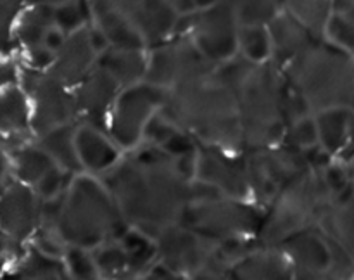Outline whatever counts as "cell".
<instances>
[{"mask_svg":"<svg viewBox=\"0 0 354 280\" xmlns=\"http://www.w3.org/2000/svg\"><path fill=\"white\" fill-rule=\"evenodd\" d=\"M194 165L196 154L175 158L142 142L100 178L128 223L156 237L178 223L194 199Z\"/></svg>","mask_w":354,"mask_h":280,"instance_id":"cell-1","label":"cell"},{"mask_svg":"<svg viewBox=\"0 0 354 280\" xmlns=\"http://www.w3.org/2000/svg\"><path fill=\"white\" fill-rule=\"evenodd\" d=\"M161 113L197 142L244 151L237 99L216 69L168 90Z\"/></svg>","mask_w":354,"mask_h":280,"instance_id":"cell-2","label":"cell"},{"mask_svg":"<svg viewBox=\"0 0 354 280\" xmlns=\"http://www.w3.org/2000/svg\"><path fill=\"white\" fill-rule=\"evenodd\" d=\"M216 73L230 85L237 99L244 151L282 144L286 133L282 71L273 62L252 64L237 54L218 66Z\"/></svg>","mask_w":354,"mask_h":280,"instance_id":"cell-3","label":"cell"},{"mask_svg":"<svg viewBox=\"0 0 354 280\" xmlns=\"http://www.w3.org/2000/svg\"><path fill=\"white\" fill-rule=\"evenodd\" d=\"M128 227L130 223L100 176L85 171L73 176L55 223V234L64 244L93 249L120 239Z\"/></svg>","mask_w":354,"mask_h":280,"instance_id":"cell-4","label":"cell"},{"mask_svg":"<svg viewBox=\"0 0 354 280\" xmlns=\"http://www.w3.org/2000/svg\"><path fill=\"white\" fill-rule=\"evenodd\" d=\"M286 82L303 93L313 111L354 102V54L320 37L282 69Z\"/></svg>","mask_w":354,"mask_h":280,"instance_id":"cell-5","label":"cell"},{"mask_svg":"<svg viewBox=\"0 0 354 280\" xmlns=\"http://www.w3.org/2000/svg\"><path fill=\"white\" fill-rule=\"evenodd\" d=\"M90 17L111 47L151 48L178 31L180 16L166 0H86Z\"/></svg>","mask_w":354,"mask_h":280,"instance_id":"cell-6","label":"cell"},{"mask_svg":"<svg viewBox=\"0 0 354 280\" xmlns=\"http://www.w3.org/2000/svg\"><path fill=\"white\" fill-rule=\"evenodd\" d=\"M334 203L320 173L310 171L283 187L265 206V218L258 232L261 244L280 245L290 235L318 227Z\"/></svg>","mask_w":354,"mask_h":280,"instance_id":"cell-7","label":"cell"},{"mask_svg":"<svg viewBox=\"0 0 354 280\" xmlns=\"http://www.w3.org/2000/svg\"><path fill=\"white\" fill-rule=\"evenodd\" d=\"M265 207L252 199L225 196L194 178V199L185 207L182 223L207 241L258 237Z\"/></svg>","mask_w":354,"mask_h":280,"instance_id":"cell-8","label":"cell"},{"mask_svg":"<svg viewBox=\"0 0 354 280\" xmlns=\"http://www.w3.org/2000/svg\"><path fill=\"white\" fill-rule=\"evenodd\" d=\"M166 97L168 90L147 80L120 90L107 120V133L121 151H133L142 144L149 121L162 109Z\"/></svg>","mask_w":354,"mask_h":280,"instance_id":"cell-9","label":"cell"},{"mask_svg":"<svg viewBox=\"0 0 354 280\" xmlns=\"http://www.w3.org/2000/svg\"><path fill=\"white\" fill-rule=\"evenodd\" d=\"M252 200L263 207L286 185L313 171L306 152L287 144L245 149Z\"/></svg>","mask_w":354,"mask_h":280,"instance_id":"cell-10","label":"cell"},{"mask_svg":"<svg viewBox=\"0 0 354 280\" xmlns=\"http://www.w3.org/2000/svg\"><path fill=\"white\" fill-rule=\"evenodd\" d=\"M294 270V280H318L353 273V259L318 227L306 228L280 244Z\"/></svg>","mask_w":354,"mask_h":280,"instance_id":"cell-11","label":"cell"},{"mask_svg":"<svg viewBox=\"0 0 354 280\" xmlns=\"http://www.w3.org/2000/svg\"><path fill=\"white\" fill-rule=\"evenodd\" d=\"M19 85L26 92L31 104V128L35 137L61 124L78 121L76 116L75 90L52 75L23 64L19 71Z\"/></svg>","mask_w":354,"mask_h":280,"instance_id":"cell-12","label":"cell"},{"mask_svg":"<svg viewBox=\"0 0 354 280\" xmlns=\"http://www.w3.org/2000/svg\"><path fill=\"white\" fill-rule=\"evenodd\" d=\"M216 66L197 48L187 31L178 30L161 44L147 48L145 80L166 90L213 73Z\"/></svg>","mask_w":354,"mask_h":280,"instance_id":"cell-13","label":"cell"},{"mask_svg":"<svg viewBox=\"0 0 354 280\" xmlns=\"http://www.w3.org/2000/svg\"><path fill=\"white\" fill-rule=\"evenodd\" d=\"M178 30L187 31L209 62L220 66L239 54V24L228 0L182 16Z\"/></svg>","mask_w":354,"mask_h":280,"instance_id":"cell-14","label":"cell"},{"mask_svg":"<svg viewBox=\"0 0 354 280\" xmlns=\"http://www.w3.org/2000/svg\"><path fill=\"white\" fill-rule=\"evenodd\" d=\"M194 178L225 196L252 199L245 151L197 142Z\"/></svg>","mask_w":354,"mask_h":280,"instance_id":"cell-15","label":"cell"},{"mask_svg":"<svg viewBox=\"0 0 354 280\" xmlns=\"http://www.w3.org/2000/svg\"><path fill=\"white\" fill-rule=\"evenodd\" d=\"M158 259L166 263L182 279H199L213 252V242L207 241L182 221L162 228L156 235Z\"/></svg>","mask_w":354,"mask_h":280,"instance_id":"cell-16","label":"cell"},{"mask_svg":"<svg viewBox=\"0 0 354 280\" xmlns=\"http://www.w3.org/2000/svg\"><path fill=\"white\" fill-rule=\"evenodd\" d=\"M41 225V199L31 185L9 180L0 196V230L23 249Z\"/></svg>","mask_w":354,"mask_h":280,"instance_id":"cell-17","label":"cell"},{"mask_svg":"<svg viewBox=\"0 0 354 280\" xmlns=\"http://www.w3.org/2000/svg\"><path fill=\"white\" fill-rule=\"evenodd\" d=\"M78 123L92 124L107 131V120L121 85L102 68H95L75 86Z\"/></svg>","mask_w":354,"mask_h":280,"instance_id":"cell-18","label":"cell"},{"mask_svg":"<svg viewBox=\"0 0 354 280\" xmlns=\"http://www.w3.org/2000/svg\"><path fill=\"white\" fill-rule=\"evenodd\" d=\"M75 140L83 171L90 175H106L124 154L106 130H100L92 124H76Z\"/></svg>","mask_w":354,"mask_h":280,"instance_id":"cell-19","label":"cell"},{"mask_svg":"<svg viewBox=\"0 0 354 280\" xmlns=\"http://www.w3.org/2000/svg\"><path fill=\"white\" fill-rule=\"evenodd\" d=\"M268 30L273 48L272 62L280 71L320 38L303 21L286 9L277 14L275 19L268 24Z\"/></svg>","mask_w":354,"mask_h":280,"instance_id":"cell-20","label":"cell"},{"mask_svg":"<svg viewBox=\"0 0 354 280\" xmlns=\"http://www.w3.org/2000/svg\"><path fill=\"white\" fill-rule=\"evenodd\" d=\"M88 26L68 35L64 45L55 52L54 64L48 71L61 82L75 88L97 64V52L90 45Z\"/></svg>","mask_w":354,"mask_h":280,"instance_id":"cell-21","label":"cell"},{"mask_svg":"<svg viewBox=\"0 0 354 280\" xmlns=\"http://www.w3.org/2000/svg\"><path fill=\"white\" fill-rule=\"evenodd\" d=\"M235 280H294V270L280 245L258 242L232 266Z\"/></svg>","mask_w":354,"mask_h":280,"instance_id":"cell-22","label":"cell"},{"mask_svg":"<svg viewBox=\"0 0 354 280\" xmlns=\"http://www.w3.org/2000/svg\"><path fill=\"white\" fill-rule=\"evenodd\" d=\"M0 133L16 144L35 138L31 104L19 83L0 90Z\"/></svg>","mask_w":354,"mask_h":280,"instance_id":"cell-23","label":"cell"},{"mask_svg":"<svg viewBox=\"0 0 354 280\" xmlns=\"http://www.w3.org/2000/svg\"><path fill=\"white\" fill-rule=\"evenodd\" d=\"M97 66L109 73L121 88L145 80L147 73V48L109 47L99 54Z\"/></svg>","mask_w":354,"mask_h":280,"instance_id":"cell-24","label":"cell"},{"mask_svg":"<svg viewBox=\"0 0 354 280\" xmlns=\"http://www.w3.org/2000/svg\"><path fill=\"white\" fill-rule=\"evenodd\" d=\"M144 144L156 145L162 149L168 154L175 158H183V156H192L197 151V140L183 131L178 124L173 123L166 114L159 111L144 131Z\"/></svg>","mask_w":354,"mask_h":280,"instance_id":"cell-25","label":"cell"},{"mask_svg":"<svg viewBox=\"0 0 354 280\" xmlns=\"http://www.w3.org/2000/svg\"><path fill=\"white\" fill-rule=\"evenodd\" d=\"M10 277L30 280H68L64 259L61 256H52L38 249L33 242L24 245V251L17 256Z\"/></svg>","mask_w":354,"mask_h":280,"instance_id":"cell-26","label":"cell"},{"mask_svg":"<svg viewBox=\"0 0 354 280\" xmlns=\"http://www.w3.org/2000/svg\"><path fill=\"white\" fill-rule=\"evenodd\" d=\"M10 166H12L14 180L33 187L52 166L54 159L47 154L44 147L35 138L19 142L9 149Z\"/></svg>","mask_w":354,"mask_h":280,"instance_id":"cell-27","label":"cell"},{"mask_svg":"<svg viewBox=\"0 0 354 280\" xmlns=\"http://www.w3.org/2000/svg\"><path fill=\"white\" fill-rule=\"evenodd\" d=\"M354 109L349 106L327 107L315 113L320 137V147L330 156L339 158L348 144L349 128H351Z\"/></svg>","mask_w":354,"mask_h":280,"instance_id":"cell-28","label":"cell"},{"mask_svg":"<svg viewBox=\"0 0 354 280\" xmlns=\"http://www.w3.org/2000/svg\"><path fill=\"white\" fill-rule=\"evenodd\" d=\"M76 124H78V121L61 124V127H55L52 130L45 131L40 137H35V140L54 159L55 165L61 166L66 171L73 173V175L83 173L82 162H80L78 158V151H76Z\"/></svg>","mask_w":354,"mask_h":280,"instance_id":"cell-29","label":"cell"},{"mask_svg":"<svg viewBox=\"0 0 354 280\" xmlns=\"http://www.w3.org/2000/svg\"><path fill=\"white\" fill-rule=\"evenodd\" d=\"M54 26V6L47 2L26 3L17 17L14 37L23 50L41 45L45 33Z\"/></svg>","mask_w":354,"mask_h":280,"instance_id":"cell-30","label":"cell"},{"mask_svg":"<svg viewBox=\"0 0 354 280\" xmlns=\"http://www.w3.org/2000/svg\"><path fill=\"white\" fill-rule=\"evenodd\" d=\"M120 242L123 244L124 251H127L131 279H144L152 263L158 259L156 237L130 225L120 237Z\"/></svg>","mask_w":354,"mask_h":280,"instance_id":"cell-31","label":"cell"},{"mask_svg":"<svg viewBox=\"0 0 354 280\" xmlns=\"http://www.w3.org/2000/svg\"><path fill=\"white\" fill-rule=\"evenodd\" d=\"M324 38L354 54V0H332Z\"/></svg>","mask_w":354,"mask_h":280,"instance_id":"cell-32","label":"cell"},{"mask_svg":"<svg viewBox=\"0 0 354 280\" xmlns=\"http://www.w3.org/2000/svg\"><path fill=\"white\" fill-rule=\"evenodd\" d=\"M97 268L100 279L104 280H128L131 279L130 263H128L127 251L120 239L107 241L104 244L93 248Z\"/></svg>","mask_w":354,"mask_h":280,"instance_id":"cell-33","label":"cell"},{"mask_svg":"<svg viewBox=\"0 0 354 280\" xmlns=\"http://www.w3.org/2000/svg\"><path fill=\"white\" fill-rule=\"evenodd\" d=\"M239 55L248 59L252 64L272 62V37L265 24H251L241 26L239 30Z\"/></svg>","mask_w":354,"mask_h":280,"instance_id":"cell-34","label":"cell"},{"mask_svg":"<svg viewBox=\"0 0 354 280\" xmlns=\"http://www.w3.org/2000/svg\"><path fill=\"white\" fill-rule=\"evenodd\" d=\"M228 3L235 10L241 26H251V24L268 26L277 14L283 10L280 0H228Z\"/></svg>","mask_w":354,"mask_h":280,"instance_id":"cell-35","label":"cell"},{"mask_svg":"<svg viewBox=\"0 0 354 280\" xmlns=\"http://www.w3.org/2000/svg\"><path fill=\"white\" fill-rule=\"evenodd\" d=\"M283 9L303 21L313 33L324 37V28L330 12L332 0H280Z\"/></svg>","mask_w":354,"mask_h":280,"instance_id":"cell-36","label":"cell"},{"mask_svg":"<svg viewBox=\"0 0 354 280\" xmlns=\"http://www.w3.org/2000/svg\"><path fill=\"white\" fill-rule=\"evenodd\" d=\"M66 270L71 280H99V268H97L93 249L83 248V245L66 244L64 254Z\"/></svg>","mask_w":354,"mask_h":280,"instance_id":"cell-37","label":"cell"},{"mask_svg":"<svg viewBox=\"0 0 354 280\" xmlns=\"http://www.w3.org/2000/svg\"><path fill=\"white\" fill-rule=\"evenodd\" d=\"M282 142L290 145V147L299 149V151L303 152H308L311 151V149L318 147V145H320V137H318V127L315 113L287 123Z\"/></svg>","mask_w":354,"mask_h":280,"instance_id":"cell-38","label":"cell"},{"mask_svg":"<svg viewBox=\"0 0 354 280\" xmlns=\"http://www.w3.org/2000/svg\"><path fill=\"white\" fill-rule=\"evenodd\" d=\"M92 23L86 0H68L54 6V24L66 35H71Z\"/></svg>","mask_w":354,"mask_h":280,"instance_id":"cell-39","label":"cell"},{"mask_svg":"<svg viewBox=\"0 0 354 280\" xmlns=\"http://www.w3.org/2000/svg\"><path fill=\"white\" fill-rule=\"evenodd\" d=\"M73 176H75L73 173L66 171L61 166L55 165L52 166L37 183H35L33 189L41 200L54 199V197L62 196V194L66 192Z\"/></svg>","mask_w":354,"mask_h":280,"instance_id":"cell-40","label":"cell"},{"mask_svg":"<svg viewBox=\"0 0 354 280\" xmlns=\"http://www.w3.org/2000/svg\"><path fill=\"white\" fill-rule=\"evenodd\" d=\"M282 109H283V120H286V127H287V123H290V121L299 120V118L315 113L313 107H311L310 102L304 99L303 93H299L296 88H292V86H290L287 82H286V92H283Z\"/></svg>","mask_w":354,"mask_h":280,"instance_id":"cell-41","label":"cell"},{"mask_svg":"<svg viewBox=\"0 0 354 280\" xmlns=\"http://www.w3.org/2000/svg\"><path fill=\"white\" fill-rule=\"evenodd\" d=\"M54 59L55 52L45 47L44 44L24 50V64L33 69H38V71H48L50 66L54 64Z\"/></svg>","mask_w":354,"mask_h":280,"instance_id":"cell-42","label":"cell"},{"mask_svg":"<svg viewBox=\"0 0 354 280\" xmlns=\"http://www.w3.org/2000/svg\"><path fill=\"white\" fill-rule=\"evenodd\" d=\"M19 71L21 66H17L12 59H0V90L19 83Z\"/></svg>","mask_w":354,"mask_h":280,"instance_id":"cell-43","label":"cell"},{"mask_svg":"<svg viewBox=\"0 0 354 280\" xmlns=\"http://www.w3.org/2000/svg\"><path fill=\"white\" fill-rule=\"evenodd\" d=\"M144 279H152V280H178L180 277L176 275L175 272H173L171 268H169L166 263L159 261V259H156L154 263L151 265V268L147 270V273L144 275Z\"/></svg>","mask_w":354,"mask_h":280,"instance_id":"cell-44","label":"cell"},{"mask_svg":"<svg viewBox=\"0 0 354 280\" xmlns=\"http://www.w3.org/2000/svg\"><path fill=\"white\" fill-rule=\"evenodd\" d=\"M86 30H88L90 45H92L93 50L97 52V55L102 54L104 50H107V48L111 47L109 40H107V37H106V35H104V31L100 30L99 26H95V24H93V23H90Z\"/></svg>","mask_w":354,"mask_h":280,"instance_id":"cell-45","label":"cell"},{"mask_svg":"<svg viewBox=\"0 0 354 280\" xmlns=\"http://www.w3.org/2000/svg\"><path fill=\"white\" fill-rule=\"evenodd\" d=\"M66 38H68V35H66L64 31L61 30V28H57L54 24V26H50L47 30V33H45L44 41H41V44H44L47 48H50V50L57 52L59 48H61L62 45H64Z\"/></svg>","mask_w":354,"mask_h":280,"instance_id":"cell-46","label":"cell"},{"mask_svg":"<svg viewBox=\"0 0 354 280\" xmlns=\"http://www.w3.org/2000/svg\"><path fill=\"white\" fill-rule=\"evenodd\" d=\"M9 175H12L9 149H0V182H7Z\"/></svg>","mask_w":354,"mask_h":280,"instance_id":"cell-47","label":"cell"},{"mask_svg":"<svg viewBox=\"0 0 354 280\" xmlns=\"http://www.w3.org/2000/svg\"><path fill=\"white\" fill-rule=\"evenodd\" d=\"M23 249L16 248V245L12 244V241H10V239L0 230V256H10V254L19 256L21 252H23Z\"/></svg>","mask_w":354,"mask_h":280,"instance_id":"cell-48","label":"cell"},{"mask_svg":"<svg viewBox=\"0 0 354 280\" xmlns=\"http://www.w3.org/2000/svg\"><path fill=\"white\" fill-rule=\"evenodd\" d=\"M180 16H187V14L194 12V6H192V0H166Z\"/></svg>","mask_w":354,"mask_h":280,"instance_id":"cell-49","label":"cell"},{"mask_svg":"<svg viewBox=\"0 0 354 280\" xmlns=\"http://www.w3.org/2000/svg\"><path fill=\"white\" fill-rule=\"evenodd\" d=\"M218 2H220V0H192V6H194V10H197V9H206V7L214 6V3Z\"/></svg>","mask_w":354,"mask_h":280,"instance_id":"cell-50","label":"cell"},{"mask_svg":"<svg viewBox=\"0 0 354 280\" xmlns=\"http://www.w3.org/2000/svg\"><path fill=\"white\" fill-rule=\"evenodd\" d=\"M12 145H16V142L10 140V138H7L6 135L0 133V149H10Z\"/></svg>","mask_w":354,"mask_h":280,"instance_id":"cell-51","label":"cell"},{"mask_svg":"<svg viewBox=\"0 0 354 280\" xmlns=\"http://www.w3.org/2000/svg\"><path fill=\"white\" fill-rule=\"evenodd\" d=\"M7 261H9V256H0V275H2V273L6 272Z\"/></svg>","mask_w":354,"mask_h":280,"instance_id":"cell-52","label":"cell"},{"mask_svg":"<svg viewBox=\"0 0 354 280\" xmlns=\"http://www.w3.org/2000/svg\"><path fill=\"white\" fill-rule=\"evenodd\" d=\"M7 183H9V180H7V182H0V196H2V194H3V190H6Z\"/></svg>","mask_w":354,"mask_h":280,"instance_id":"cell-53","label":"cell"},{"mask_svg":"<svg viewBox=\"0 0 354 280\" xmlns=\"http://www.w3.org/2000/svg\"><path fill=\"white\" fill-rule=\"evenodd\" d=\"M17 2H21V3H24V6H26V3H31V2H38V0H17Z\"/></svg>","mask_w":354,"mask_h":280,"instance_id":"cell-54","label":"cell"}]
</instances>
